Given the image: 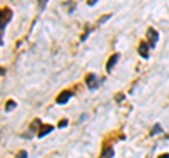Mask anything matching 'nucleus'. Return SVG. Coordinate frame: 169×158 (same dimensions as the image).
<instances>
[{
	"label": "nucleus",
	"mask_w": 169,
	"mask_h": 158,
	"mask_svg": "<svg viewBox=\"0 0 169 158\" xmlns=\"http://www.w3.org/2000/svg\"><path fill=\"white\" fill-rule=\"evenodd\" d=\"M147 35H148V40H149V45L154 48L155 44H157V41H158V38H159V35H158L157 30H154V28H148Z\"/></svg>",
	"instance_id": "2"
},
{
	"label": "nucleus",
	"mask_w": 169,
	"mask_h": 158,
	"mask_svg": "<svg viewBox=\"0 0 169 158\" xmlns=\"http://www.w3.org/2000/svg\"><path fill=\"white\" fill-rule=\"evenodd\" d=\"M118 58H120V55H118V54H114L113 57H111L110 59H109V62H107V67H106V69H107V72H110V71H111V68L114 67V64H116V62L118 61Z\"/></svg>",
	"instance_id": "6"
},
{
	"label": "nucleus",
	"mask_w": 169,
	"mask_h": 158,
	"mask_svg": "<svg viewBox=\"0 0 169 158\" xmlns=\"http://www.w3.org/2000/svg\"><path fill=\"white\" fill-rule=\"evenodd\" d=\"M72 97V92H69V91H65V92H62L61 95H59L58 97H56V103H59V105H64V103H66L69 99Z\"/></svg>",
	"instance_id": "4"
},
{
	"label": "nucleus",
	"mask_w": 169,
	"mask_h": 158,
	"mask_svg": "<svg viewBox=\"0 0 169 158\" xmlns=\"http://www.w3.org/2000/svg\"><path fill=\"white\" fill-rule=\"evenodd\" d=\"M66 124H68V120L66 118H64V120H61V122H59V124H58V127H66Z\"/></svg>",
	"instance_id": "12"
},
{
	"label": "nucleus",
	"mask_w": 169,
	"mask_h": 158,
	"mask_svg": "<svg viewBox=\"0 0 169 158\" xmlns=\"http://www.w3.org/2000/svg\"><path fill=\"white\" fill-rule=\"evenodd\" d=\"M86 85L89 86V89H95L97 86V79H96V75L93 73H89L86 76Z\"/></svg>",
	"instance_id": "5"
},
{
	"label": "nucleus",
	"mask_w": 169,
	"mask_h": 158,
	"mask_svg": "<svg viewBox=\"0 0 169 158\" xmlns=\"http://www.w3.org/2000/svg\"><path fill=\"white\" fill-rule=\"evenodd\" d=\"M158 158H169V154H162V155H159Z\"/></svg>",
	"instance_id": "13"
},
{
	"label": "nucleus",
	"mask_w": 169,
	"mask_h": 158,
	"mask_svg": "<svg viewBox=\"0 0 169 158\" xmlns=\"http://www.w3.org/2000/svg\"><path fill=\"white\" fill-rule=\"evenodd\" d=\"M51 131H52V126H48V124L42 126V127H41V130L38 131V138H41V137H44V136H45V134L51 133Z\"/></svg>",
	"instance_id": "7"
},
{
	"label": "nucleus",
	"mask_w": 169,
	"mask_h": 158,
	"mask_svg": "<svg viewBox=\"0 0 169 158\" xmlns=\"http://www.w3.org/2000/svg\"><path fill=\"white\" fill-rule=\"evenodd\" d=\"M114 155V150L110 148V147H107V148L103 150V154H101L100 158H111Z\"/></svg>",
	"instance_id": "8"
},
{
	"label": "nucleus",
	"mask_w": 169,
	"mask_h": 158,
	"mask_svg": "<svg viewBox=\"0 0 169 158\" xmlns=\"http://www.w3.org/2000/svg\"><path fill=\"white\" fill-rule=\"evenodd\" d=\"M159 131H162V128H161V126L159 124H155V128L152 131H151V134H152V136H154L155 133H159Z\"/></svg>",
	"instance_id": "10"
},
{
	"label": "nucleus",
	"mask_w": 169,
	"mask_h": 158,
	"mask_svg": "<svg viewBox=\"0 0 169 158\" xmlns=\"http://www.w3.org/2000/svg\"><path fill=\"white\" fill-rule=\"evenodd\" d=\"M149 48H151V47L148 45L147 43H144V41H142V43L140 44V47H138L140 55H141L142 58H145V59H147V58H149Z\"/></svg>",
	"instance_id": "3"
},
{
	"label": "nucleus",
	"mask_w": 169,
	"mask_h": 158,
	"mask_svg": "<svg viewBox=\"0 0 169 158\" xmlns=\"http://www.w3.org/2000/svg\"><path fill=\"white\" fill-rule=\"evenodd\" d=\"M17 158H28V155L25 151H20L19 154H17Z\"/></svg>",
	"instance_id": "11"
},
{
	"label": "nucleus",
	"mask_w": 169,
	"mask_h": 158,
	"mask_svg": "<svg viewBox=\"0 0 169 158\" xmlns=\"http://www.w3.org/2000/svg\"><path fill=\"white\" fill-rule=\"evenodd\" d=\"M13 13L10 9H4L3 12H2V35L4 34V27H6V24L9 23V20L11 18Z\"/></svg>",
	"instance_id": "1"
},
{
	"label": "nucleus",
	"mask_w": 169,
	"mask_h": 158,
	"mask_svg": "<svg viewBox=\"0 0 169 158\" xmlns=\"http://www.w3.org/2000/svg\"><path fill=\"white\" fill-rule=\"evenodd\" d=\"M16 106H17V103H16L14 100H9L7 102V105H6V112H10V110L14 109Z\"/></svg>",
	"instance_id": "9"
}]
</instances>
